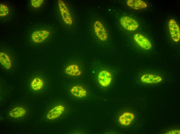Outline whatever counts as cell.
I'll return each mask as SVG.
<instances>
[{
	"instance_id": "cell-1",
	"label": "cell",
	"mask_w": 180,
	"mask_h": 134,
	"mask_svg": "<svg viewBox=\"0 0 180 134\" xmlns=\"http://www.w3.org/2000/svg\"><path fill=\"white\" fill-rule=\"evenodd\" d=\"M58 3L60 13L64 22L68 25H71L73 19L69 11L64 2L59 0Z\"/></svg>"
},
{
	"instance_id": "cell-2",
	"label": "cell",
	"mask_w": 180,
	"mask_h": 134,
	"mask_svg": "<svg viewBox=\"0 0 180 134\" xmlns=\"http://www.w3.org/2000/svg\"><path fill=\"white\" fill-rule=\"evenodd\" d=\"M120 23L124 29L129 31L136 30L139 26L136 20L128 16L122 17L120 19Z\"/></svg>"
},
{
	"instance_id": "cell-3",
	"label": "cell",
	"mask_w": 180,
	"mask_h": 134,
	"mask_svg": "<svg viewBox=\"0 0 180 134\" xmlns=\"http://www.w3.org/2000/svg\"><path fill=\"white\" fill-rule=\"evenodd\" d=\"M168 27L173 40L175 42H178L180 39V31L179 26L176 21L174 19H170L168 22Z\"/></svg>"
},
{
	"instance_id": "cell-4",
	"label": "cell",
	"mask_w": 180,
	"mask_h": 134,
	"mask_svg": "<svg viewBox=\"0 0 180 134\" xmlns=\"http://www.w3.org/2000/svg\"><path fill=\"white\" fill-rule=\"evenodd\" d=\"M94 27L95 33L98 38L102 41L106 40L108 38V34L100 21H96L94 23Z\"/></svg>"
},
{
	"instance_id": "cell-5",
	"label": "cell",
	"mask_w": 180,
	"mask_h": 134,
	"mask_svg": "<svg viewBox=\"0 0 180 134\" xmlns=\"http://www.w3.org/2000/svg\"><path fill=\"white\" fill-rule=\"evenodd\" d=\"M98 79L100 84L102 86L107 87L111 83L112 80V76L108 71L103 70L99 73Z\"/></svg>"
},
{
	"instance_id": "cell-6",
	"label": "cell",
	"mask_w": 180,
	"mask_h": 134,
	"mask_svg": "<svg viewBox=\"0 0 180 134\" xmlns=\"http://www.w3.org/2000/svg\"><path fill=\"white\" fill-rule=\"evenodd\" d=\"M133 39L136 43L141 48L146 50H149L152 45L150 41L144 36L139 34H136Z\"/></svg>"
},
{
	"instance_id": "cell-7",
	"label": "cell",
	"mask_w": 180,
	"mask_h": 134,
	"mask_svg": "<svg viewBox=\"0 0 180 134\" xmlns=\"http://www.w3.org/2000/svg\"><path fill=\"white\" fill-rule=\"evenodd\" d=\"M50 34L49 32L46 30L35 31L31 35V39L35 43H40L46 40Z\"/></svg>"
},
{
	"instance_id": "cell-8",
	"label": "cell",
	"mask_w": 180,
	"mask_h": 134,
	"mask_svg": "<svg viewBox=\"0 0 180 134\" xmlns=\"http://www.w3.org/2000/svg\"><path fill=\"white\" fill-rule=\"evenodd\" d=\"M140 80L142 82L145 83H156L161 82L162 81V78L158 75L146 74L141 76Z\"/></svg>"
},
{
	"instance_id": "cell-9",
	"label": "cell",
	"mask_w": 180,
	"mask_h": 134,
	"mask_svg": "<svg viewBox=\"0 0 180 134\" xmlns=\"http://www.w3.org/2000/svg\"><path fill=\"white\" fill-rule=\"evenodd\" d=\"M134 118V114L132 113L125 112L119 116L118 121L122 125L127 126L129 125Z\"/></svg>"
},
{
	"instance_id": "cell-10",
	"label": "cell",
	"mask_w": 180,
	"mask_h": 134,
	"mask_svg": "<svg viewBox=\"0 0 180 134\" xmlns=\"http://www.w3.org/2000/svg\"><path fill=\"white\" fill-rule=\"evenodd\" d=\"M65 110L64 107L62 105L56 106L48 112L47 117L49 120H53L59 117Z\"/></svg>"
},
{
	"instance_id": "cell-11",
	"label": "cell",
	"mask_w": 180,
	"mask_h": 134,
	"mask_svg": "<svg viewBox=\"0 0 180 134\" xmlns=\"http://www.w3.org/2000/svg\"><path fill=\"white\" fill-rule=\"evenodd\" d=\"M126 4L130 7L136 10L145 9L147 6L145 2L141 0H128Z\"/></svg>"
},
{
	"instance_id": "cell-12",
	"label": "cell",
	"mask_w": 180,
	"mask_h": 134,
	"mask_svg": "<svg viewBox=\"0 0 180 134\" xmlns=\"http://www.w3.org/2000/svg\"><path fill=\"white\" fill-rule=\"evenodd\" d=\"M65 72L67 74L74 76H79L82 73L79 66L75 64H72L68 66L65 68Z\"/></svg>"
},
{
	"instance_id": "cell-13",
	"label": "cell",
	"mask_w": 180,
	"mask_h": 134,
	"mask_svg": "<svg viewBox=\"0 0 180 134\" xmlns=\"http://www.w3.org/2000/svg\"><path fill=\"white\" fill-rule=\"evenodd\" d=\"M0 63L5 69H9L12 65L11 61L9 55L5 53L1 52L0 53Z\"/></svg>"
},
{
	"instance_id": "cell-14",
	"label": "cell",
	"mask_w": 180,
	"mask_h": 134,
	"mask_svg": "<svg viewBox=\"0 0 180 134\" xmlns=\"http://www.w3.org/2000/svg\"><path fill=\"white\" fill-rule=\"evenodd\" d=\"M70 91L73 95L79 98L84 97L87 94L86 90L81 86H73L71 89Z\"/></svg>"
},
{
	"instance_id": "cell-15",
	"label": "cell",
	"mask_w": 180,
	"mask_h": 134,
	"mask_svg": "<svg viewBox=\"0 0 180 134\" xmlns=\"http://www.w3.org/2000/svg\"><path fill=\"white\" fill-rule=\"evenodd\" d=\"M26 113V111L24 107H17L12 109L9 113L10 115L13 118H18L22 117Z\"/></svg>"
},
{
	"instance_id": "cell-16",
	"label": "cell",
	"mask_w": 180,
	"mask_h": 134,
	"mask_svg": "<svg viewBox=\"0 0 180 134\" xmlns=\"http://www.w3.org/2000/svg\"><path fill=\"white\" fill-rule=\"evenodd\" d=\"M44 85L43 80L39 77L34 78L31 83L32 88L35 91H38L41 89L43 87Z\"/></svg>"
},
{
	"instance_id": "cell-17",
	"label": "cell",
	"mask_w": 180,
	"mask_h": 134,
	"mask_svg": "<svg viewBox=\"0 0 180 134\" xmlns=\"http://www.w3.org/2000/svg\"><path fill=\"white\" fill-rule=\"evenodd\" d=\"M9 9L6 5L1 3L0 4V16L4 17L7 15L9 13Z\"/></svg>"
},
{
	"instance_id": "cell-18",
	"label": "cell",
	"mask_w": 180,
	"mask_h": 134,
	"mask_svg": "<svg viewBox=\"0 0 180 134\" xmlns=\"http://www.w3.org/2000/svg\"><path fill=\"white\" fill-rule=\"evenodd\" d=\"M43 0H31V4L32 6L35 8L39 7L43 3Z\"/></svg>"
},
{
	"instance_id": "cell-19",
	"label": "cell",
	"mask_w": 180,
	"mask_h": 134,
	"mask_svg": "<svg viewBox=\"0 0 180 134\" xmlns=\"http://www.w3.org/2000/svg\"><path fill=\"white\" fill-rule=\"evenodd\" d=\"M180 130H174L169 131L167 132L166 134H180Z\"/></svg>"
}]
</instances>
